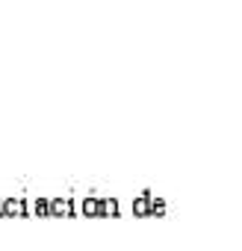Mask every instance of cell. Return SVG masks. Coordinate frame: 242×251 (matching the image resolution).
<instances>
[{
  "mask_svg": "<svg viewBox=\"0 0 242 251\" xmlns=\"http://www.w3.org/2000/svg\"><path fill=\"white\" fill-rule=\"evenodd\" d=\"M3 216H27V198H0Z\"/></svg>",
  "mask_w": 242,
  "mask_h": 251,
  "instance_id": "cell-1",
  "label": "cell"
},
{
  "mask_svg": "<svg viewBox=\"0 0 242 251\" xmlns=\"http://www.w3.org/2000/svg\"><path fill=\"white\" fill-rule=\"evenodd\" d=\"M74 198H50V216H74Z\"/></svg>",
  "mask_w": 242,
  "mask_h": 251,
  "instance_id": "cell-2",
  "label": "cell"
},
{
  "mask_svg": "<svg viewBox=\"0 0 242 251\" xmlns=\"http://www.w3.org/2000/svg\"><path fill=\"white\" fill-rule=\"evenodd\" d=\"M133 213L136 216H148L151 213V192H142L139 198H133Z\"/></svg>",
  "mask_w": 242,
  "mask_h": 251,
  "instance_id": "cell-3",
  "label": "cell"
},
{
  "mask_svg": "<svg viewBox=\"0 0 242 251\" xmlns=\"http://www.w3.org/2000/svg\"><path fill=\"white\" fill-rule=\"evenodd\" d=\"M97 216H118V201H115V198H100Z\"/></svg>",
  "mask_w": 242,
  "mask_h": 251,
  "instance_id": "cell-4",
  "label": "cell"
},
{
  "mask_svg": "<svg viewBox=\"0 0 242 251\" xmlns=\"http://www.w3.org/2000/svg\"><path fill=\"white\" fill-rule=\"evenodd\" d=\"M151 213H166V201L160 195H151Z\"/></svg>",
  "mask_w": 242,
  "mask_h": 251,
  "instance_id": "cell-5",
  "label": "cell"
},
{
  "mask_svg": "<svg viewBox=\"0 0 242 251\" xmlns=\"http://www.w3.org/2000/svg\"><path fill=\"white\" fill-rule=\"evenodd\" d=\"M0 216H3V213H0Z\"/></svg>",
  "mask_w": 242,
  "mask_h": 251,
  "instance_id": "cell-6",
  "label": "cell"
}]
</instances>
